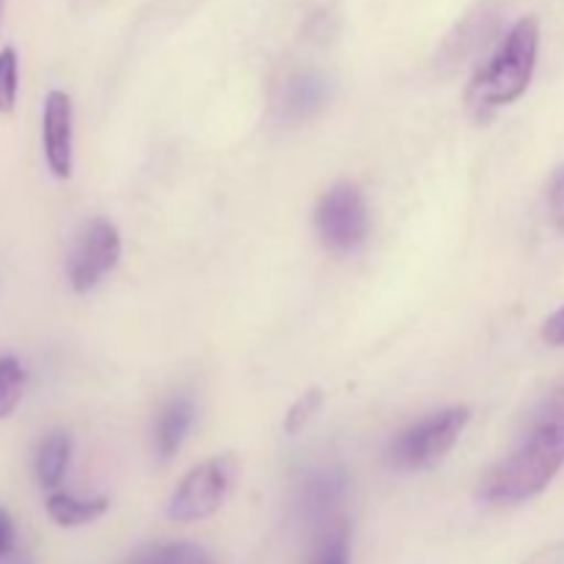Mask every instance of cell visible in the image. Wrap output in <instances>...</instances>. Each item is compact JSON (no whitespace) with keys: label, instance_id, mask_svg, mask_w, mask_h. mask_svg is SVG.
<instances>
[{"label":"cell","instance_id":"6da1fadb","mask_svg":"<svg viewBox=\"0 0 564 564\" xmlns=\"http://www.w3.org/2000/svg\"><path fill=\"white\" fill-rule=\"evenodd\" d=\"M564 466V389L543 397L529 419L516 449L501 457L479 482L477 496L485 507H521L538 499Z\"/></svg>","mask_w":564,"mask_h":564},{"label":"cell","instance_id":"7a4b0ae2","mask_svg":"<svg viewBox=\"0 0 564 564\" xmlns=\"http://www.w3.org/2000/svg\"><path fill=\"white\" fill-rule=\"evenodd\" d=\"M540 55V20L538 17H521L507 31L488 64L471 77L466 88V105L477 113L507 108L518 102L532 86L534 69Z\"/></svg>","mask_w":564,"mask_h":564},{"label":"cell","instance_id":"3957f363","mask_svg":"<svg viewBox=\"0 0 564 564\" xmlns=\"http://www.w3.org/2000/svg\"><path fill=\"white\" fill-rule=\"evenodd\" d=\"M468 422H471V408L466 405L427 413L391 438L389 452H386L389 466L397 471H427V468L438 466L455 449Z\"/></svg>","mask_w":564,"mask_h":564},{"label":"cell","instance_id":"277c9868","mask_svg":"<svg viewBox=\"0 0 564 564\" xmlns=\"http://www.w3.org/2000/svg\"><path fill=\"white\" fill-rule=\"evenodd\" d=\"M240 482V460L235 455H215L198 463L182 477L165 501V518L174 523H196L213 518L229 501Z\"/></svg>","mask_w":564,"mask_h":564},{"label":"cell","instance_id":"5b68a950","mask_svg":"<svg viewBox=\"0 0 564 564\" xmlns=\"http://www.w3.org/2000/svg\"><path fill=\"white\" fill-rule=\"evenodd\" d=\"M314 231L323 248L334 253H350L361 248L369 235V209L361 187L352 182L330 185L314 209Z\"/></svg>","mask_w":564,"mask_h":564},{"label":"cell","instance_id":"8992f818","mask_svg":"<svg viewBox=\"0 0 564 564\" xmlns=\"http://www.w3.org/2000/svg\"><path fill=\"white\" fill-rule=\"evenodd\" d=\"M121 259V235L116 224L97 215L88 218L75 235V242L66 257V281L77 295L97 290L116 270Z\"/></svg>","mask_w":564,"mask_h":564},{"label":"cell","instance_id":"52a82bcc","mask_svg":"<svg viewBox=\"0 0 564 564\" xmlns=\"http://www.w3.org/2000/svg\"><path fill=\"white\" fill-rule=\"evenodd\" d=\"M42 149L50 174L55 180H69L75 169V113H72V97L61 88H53L44 97Z\"/></svg>","mask_w":564,"mask_h":564},{"label":"cell","instance_id":"ba28073f","mask_svg":"<svg viewBox=\"0 0 564 564\" xmlns=\"http://www.w3.org/2000/svg\"><path fill=\"white\" fill-rule=\"evenodd\" d=\"M110 510L108 496H75L64 490H50L44 499V512L61 529H80L99 521Z\"/></svg>","mask_w":564,"mask_h":564},{"label":"cell","instance_id":"9c48e42d","mask_svg":"<svg viewBox=\"0 0 564 564\" xmlns=\"http://www.w3.org/2000/svg\"><path fill=\"white\" fill-rule=\"evenodd\" d=\"M193 419H196V405L187 397H174L163 408L158 419V430H154V452H158L160 460L169 463L182 449L193 427Z\"/></svg>","mask_w":564,"mask_h":564},{"label":"cell","instance_id":"30bf717a","mask_svg":"<svg viewBox=\"0 0 564 564\" xmlns=\"http://www.w3.org/2000/svg\"><path fill=\"white\" fill-rule=\"evenodd\" d=\"M72 463V435L66 430H50L36 446L33 457V471H36L39 485L44 490H58L64 482L66 471Z\"/></svg>","mask_w":564,"mask_h":564},{"label":"cell","instance_id":"8fae6325","mask_svg":"<svg viewBox=\"0 0 564 564\" xmlns=\"http://www.w3.org/2000/svg\"><path fill=\"white\" fill-rule=\"evenodd\" d=\"M325 94H328V86H325V77L314 75V72H297L286 80L284 88V110L295 119H306L314 110L323 108Z\"/></svg>","mask_w":564,"mask_h":564},{"label":"cell","instance_id":"7c38bea8","mask_svg":"<svg viewBox=\"0 0 564 564\" xmlns=\"http://www.w3.org/2000/svg\"><path fill=\"white\" fill-rule=\"evenodd\" d=\"M341 496H345V477L336 471H323L308 479L306 490H303V505L312 518H325L339 505Z\"/></svg>","mask_w":564,"mask_h":564},{"label":"cell","instance_id":"4fadbf2b","mask_svg":"<svg viewBox=\"0 0 564 564\" xmlns=\"http://www.w3.org/2000/svg\"><path fill=\"white\" fill-rule=\"evenodd\" d=\"M28 372L17 356H0V419L14 416L25 397Z\"/></svg>","mask_w":564,"mask_h":564},{"label":"cell","instance_id":"5bb4252c","mask_svg":"<svg viewBox=\"0 0 564 564\" xmlns=\"http://www.w3.org/2000/svg\"><path fill=\"white\" fill-rule=\"evenodd\" d=\"M143 560L149 564H215L207 549L198 543H187V540H176V543H160L154 549L143 551Z\"/></svg>","mask_w":564,"mask_h":564},{"label":"cell","instance_id":"9a60e30c","mask_svg":"<svg viewBox=\"0 0 564 564\" xmlns=\"http://www.w3.org/2000/svg\"><path fill=\"white\" fill-rule=\"evenodd\" d=\"M308 564H350V527L345 521L325 529Z\"/></svg>","mask_w":564,"mask_h":564},{"label":"cell","instance_id":"2e32d148","mask_svg":"<svg viewBox=\"0 0 564 564\" xmlns=\"http://www.w3.org/2000/svg\"><path fill=\"white\" fill-rule=\"evenodd\" d=\"M20 97V55L14 47L0 50V113H14Z\"/></svg>","mask_w":564,"mask_h":564},{"label":"cell","instance_id":"e0dca14e","mask_svg":"<svg viewBox=\"0 0 564 564\" xmlns=\"http://www.w3.org/2000/svg\"><path fill=\"white\" fill-rule=\"evenodd\" d=\"M323 402H325V394L317 389V386H312V389L303 391V394L292 402L290 411H286L284 433L286 435L303 433V430L314 422V416L323 411Z\"/></svg>","mask_w":564,"mask_h":564},{"label":"cell","instance_id":"ac0fdd59","mask_svg":"<svg viewBox=\"0 0 564 564\" xmlns=\"http://www.w3.org/2000/svg\"><path fill=\"white\" fill-rule=\"evenodd\" d=\"M549 213L556 229L564 231V165L554 171V176L549 182Z\"/></svg>","mask_w":564,"mask_h":564},{"label":"cell","instance_id":"d6986e66","mask_svg":"<svg viewBox=\"0 0 564 564\" xmlns=\"http://www.w3.org/2000/svg\"><path fill=\"white\" fill-rule=\"evenodd\" d=\"M17 551V523L6 507H0V562L9 560Z\"/></svg>","mask_w":564,"mask_h":564},{"label":"cell","instance_id":"ffe728a7","mask_svg":"<svg viewBox=\"0 0 564 564\" xmlns=\"http://www.w3.org/2000/svg\"><path fill=\"white\" fill-rule=\"evenodd\" d=\"M543 339L551 347H564V306L556 308L549 319L543 323Z\"/></svg>","mask_w":564,"mask_h":564},{"label":"cell","instance_id":"44dd1931","mask_svg":"<svg viewBox=\"0 0 564 564\" xmlns=\"http://www.w3.org/2000/svg\"><path fill=\"white\" fill-rule=\"evenodd\" d=\"M3 564H36V562H33V556L25 554V551H14V554H11Z\"/></svg>","mask_w":564,"mask_h":564},{"label":"cell","instance_id":"7402d4cb","mask_svg":"<svg viewBox=\"0 0 564 564\" xmlns=\"http://www.w3.org/2000/svg\"><path fill=\"white\" fill-rule=\"evenodd\" d=\"M132 564H149L147 560H143V556H138V560L135 562H132Z\"/></svg>","mask_w":564,"mask_h":564},{"label":"cell","instance_id":"603a6c76","mask_svg":"<svg viewBox=\"0 0 564 564\" xmlns=\"http://www.w3.org/2000/svg\"><path fill=\"white\" fill-rule=\"evenodd\" d=\"M0 17H3V0H0Z\"/></svg>","mask_w":564,"mask_h":564}]
</instances>
